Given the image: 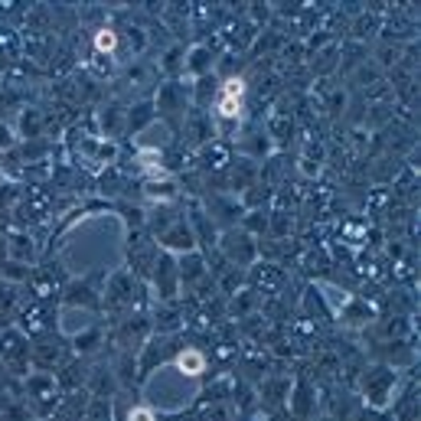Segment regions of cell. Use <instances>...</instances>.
Here are the masks:
<instances>
[{"mask_svg": "<svg viewBox=\"0 0 421 421\" xmlns=\"http://www.w3.org/2000/svg\"><path fill=\"white\" fill-rule=\"evenodd\" d=\"M242 92H245V82H242V78H229L223 95H219V115L238 118V111H242Z\"/></svg>", "mask_w": 421, "mask_h": 421, "instance_id": "cell-1", "label": "cell"}, {"mask_svg": "<svg viewBox=\"0 0 421 421\" xmlns=\"http://www.w3.org/2000/svg\"><path fill=\"white\" fill-rule=\"evenodd\" d=\"M176 369L183 375H199L203 369H206V356L199 350H183L180 356H176Z\"/></svg>", "mask_w": 421, "mask_h": 421, "instance_id": "cell-2", "label": "cell"}, {"mask_svg": "<svg viewBox=\"0 0 421 421\" xmlns=\"http://www.w3.org/2000/svg\"><path fill=\"white\" fill-rule=\"evenodd\" d=\"M95 46H98L101 53H111V49H115V33H111V30H98V36H95Z\"/></svg>", "mask_w": 421, "mask_h": 421, "instance_id": "cell-3", "label": "cell"}, {"mask_svg": "<svg viewBox=\"0 0 421 421\" xmlns=\"http://www.w3.org/2000/svg\"><path fill=\"white\" fill-rule=\"evenodd\" d=\"M128 421H157V418H153V412L147 405H138V408H131Z\"/></svg>", "mask_w": 421, "mask_h": 421, "instance_id": "cell-4", "label": "cell"}]
</instances>
